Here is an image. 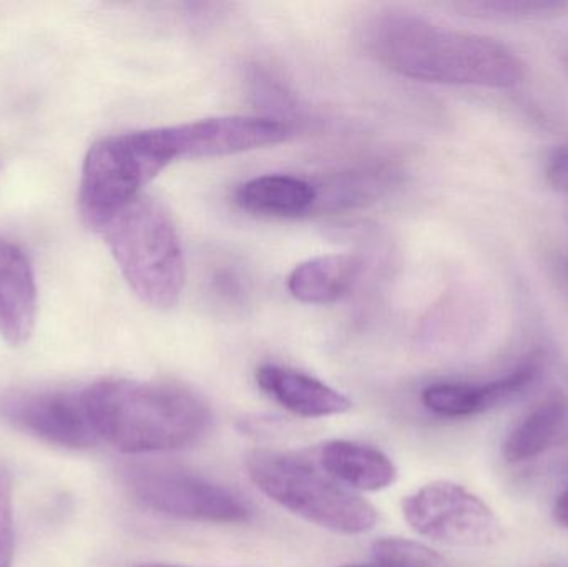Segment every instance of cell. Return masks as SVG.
<instances>
[{"label": "cell", "mask_w": 568, "mask_h": 567, "mask_svg": "<svg viewBox=\"0 0 568 567\" xmlns=\"http://www.w3.org/2000/svg\"><path fill=\"white\" fill-rule=\"evenodd\" d=\"M367 45L377 62L420 82L510 89L526 79V63L506 43L416 13L377 17L369 26Z\"/></svg>", "instance_id": "6da1fadb"}, {"label": "cell", "mask_w": 568, "mask_h": 567, "mask_svg": "<svg viewBox=\"0 0 568 567\" xmlns=\"http://www.w3.org/2000/svg\"><path fill=\"white\" fill-rule=\"evenodd\" d=\"M0 418L60 448L85 449L100 442L87 412L83 389L7 393L0 396Z\"/></svg>", "instance_id": "ba28073f"}, {"label": "cell", "mask_w": 568, "mask_h": 567, "mask_svg": "<svg viewBox=\"0 0 568 567\" xmlns=\"http://www.w3.org/2000/svg\"><path fill=\"white\" fill-rule=\"evenodd\" d=\"M393 179V173L381 166L343 173L331 180L329 185H324L323 189L316 186L314 210H343L364 205L371 200L379 199L389 189Z\"/></svg>", "instance_id": "e0dca14e"}, {"label": "cell", "mask_w": 568, "mask_h": 567, "mask_svg": "<svg viewBox=\"0 0 568 567\" xmlns=\"http://www.w3.org/2000/svg\"><path fill=\"white\" fill-rule=\"evenodd\" d=\"M554 519L560 528L568 533V486L557 496L556 505H554Z\"/></svg>", "instance_id": "7402d4cb"}, {"label": "cell", "mask_w": 568, "mask_h": 567, "mask_svg": "<svg viewBox=\"0 0 568 567\" xmlns=\"http://www.w3.org/2000/svg\"><path fill=\"white\" fill-rule=\"evenodd\" d=\"M180 159L173 126L105 136L83 160L79 206L83 223L103 232L170 163Z\"/></svg>", "instance_id": "277c9868"}, {"label": "cell", "mask_w": 568, "mask_h": 567, "mask_svg": "<svg viewBox=\"0 0 568 567\" xmlns=\"http://www.w3.org/2000/svg\"><path fill=\"white\" fill-rule=\"evenodd\" d=\"M343 567H397V566H390V565H384V563H371V565H347Z\"/></svg>", "instance_id": "cb8c5ba5"}, {"label": "cell", "mask_w": 568, "mask_h": 567, "mask_svg": "<svg viewBox=\"0 0 568 567\" xmlns=\"http://www.w3.org/2000/svg\"><path fill=\"white\" fill-rule=\"evenodd\" d=\"M126 488L139 505L185 522L239 525L252 518L248 503L232 489L172 466L139 465L125 472Z\"/></svg>", "instance_id": "8992f818"}, {"label": "cell", "mask_w": 568, "mask_h": 567, "mask_svg": "<svg viewBox=\"0 0 568 567\" xmlns=\"http://www.w3.org/2000/svg\"><path fill=\"white\" fill-rule=\"evenodd\" d=\"M316 186L293 175H262L239 186L235 202L252 215L297 219L316 206Z\"/></svg>", "instance_id": "5bb4252c"}, {"label": "cell", "mask_w": 568, "mask_h": 567, "mask_svg": "<svg viewBox=\"0 0 568 567\" xmlns=\"http://www.w3.org/2000/svg\"><path fill=\"white\" fill-rule=\"evenodd\" d=\"M246 469L268 498L320 528L354 536L376 526L373 505L301 456L256 449L246 458Z\"/></svg>", "instance_id": "5b68a950"}, {"label": "cell", "mask_w": 568, "mask_h": 567, "mask_svg": "<svg viewBox=\"0 0 568 567\" xmlns=\"http://www.w3.org/2000/svg\"><path fill=\"white\" fill-rule=\"evenodd\" d=\"M546 179L556 192L568 195V145H560L550 153L546 165Z\"/></svg>", "instance_id": "44dd1931"}, {"label": "cell", "mask_w": 568, "mask_h": 567, "mask_svg": "<svg viewBox=\"0 0 568 567\" xmlns=\"http://www.w3.org/2000/svg\"><path fill=\"white\" fill-rule=\"evenodd\" d=\"M374 561L397 567H444L433 549L409 539L387 538L374 543Z\"/></svg>", "instance_id": "d6986e66"}, {"label": "cell", "mask_w": 568, "mask_h": 567, "mask_svg": "<svg viewBox=\"0 0 568 567\" xmlns=\"http://www.w3.org/2000/svg\"><path fill=\"white\" fill-rule=\"evenodd\" d=\"M180 159H213L265 149L286 140V123L270 117H212L173 126Z\"/></svg>", "instance_id": "30bf717a"}, {"label": "cell", "mask_w": 568, "mask_h": 567, "mask_svg": "<svg viewBox=\"0 0 568 567\" xmlns=\"http://www.w3.org/2000/svg\"><path fill=\"white\" fill-rule=\"evenodd\" d=\"M539 355L527 356L507 375L486 383L440 382L424 388L420 399L434 415L443 418H473L503 408L526 395L542 376Z\"/></svg>", "instance_id": "9c48e42d"}, {"label": "cell", "mask_w": 568, "mask_h": 567, "mask_svg": "<svg viewBox=\"0 0 568 567\" xmlns=\"http://www.w3.org/2000/svg\"><path fill=\"white\" fill-rule=\"evenodd\" d=\"M564 63H566V69L568 70V53L566 55V59H564Z\"/></svg>", "instance_id": "d4e9b609"}, {"label": "cell", "mask_w": 568, "mask_h": 567, "mask_svg": "<svg viewBox=\"0 0 568 567\" xmlns=\"http://www.w3.org/2000/svg\"><path fill=\"white\" fill-rule=\"evenodd\" d=\"M407 525L430 541L450 548L486 549L499 545L504 528L479 496L450 482L417 489L403 503Z\"/></svg>", "instance_id": "52a82bcc"}, {"label": "cell", "mask_w": 568, "mask_h": 567, "mask_svg": "<svg viewBox=\"0 0 568 567\" xmlns=\"http://www.w3.org/2000/svg\"><path fill=\"white\" fill-rule=\"evenodd\" d=\"M13 559V505L12 478L0 463V567H12Z\"/></svg>", "instance_id": "ffe728a7"}, {"label": "cell", "mask_w": 568, "mask_h": 567, "mask_svg": "<svg viewBox=\"0 0 568 567\" xmlns=\"http://www.w3.org/2000/svg\"><path fill=\"white\" fill-rule=\"evenodd\" d=\"M37 283L26 253L0 239V336L10 346L29 342L36 328Z\"/></svg>", "instance_id": "8fae6325"}, {"label": "cell", "mask_w": 568, "mask_h": 567, "mask_svg": "<svg viewBox=\"0 0 568 567\" xmlns=\"http://www.w3.org/2000/svg\"><path fill=\"white\" fill-rule=\"evenodd\" d=\"M361 270L363 262L351 253L314 256L291 272L287 290L300 302L331 305L353 288Z\"/></svg>", "instance_id": "9a60e30c"}, {"label": "cell", "mask_w": 568, "mask_h": 567, "mask_svg": "<svg viewBox=\"0 0 568 567\" xmlns=\"http://www.w3.org/2000/svg\"><path fill=\"white\" fill-rule=\"evenodd\" d=\"M464 12L487 19H544L556 17L568 10V2L559 0H477L460 3Z\"/></svg>", "instance_id": "ac0fdd59"}, {"label": "cell", "mask_w": 568, "mask_h": 567, "mask_svg": "<svg viewBox=\"0 0 568 567\" xmlns=\"http://www.w3.org/2000/svg\"><path fill=\"white\" fill-rule=\"evenodd\" d=\"M567 416V396L562 392L549 393L510 429L504 439V459L510 465H519L539 458L559 438Z\"/></svg>", "instance_id": "2e32d148"}, {"label": "cell", "mask_w": 568, "mask_h": 567, "mask_svg": "<svg viewBox=\"0 0 568 567\" xmlns=\"http://www.w3.org/2000/svg\"><path fill=\"white\" fill-rule=\"evenodd\" d=\"M135 567H186V566L165 565V563H142V565H136Z\"/></svg>", "instance_id": "603a6c76"}, {"label": "cell", "mask_w": 568, "mask_h": 567, "mask_svg": "<svg viewBox=\"0 0 568 567\" xmlns=\"http://www.w3.org/2000/svg\"><path fill=\"white\" fill-rule=\"evenodd\" d=\"M256 383L284 409L303 418H324L351 409V402L343 393L287 366L263 365L256 372Z\"/></svg>", "instance_id": "7c38bea8"}, {"label": "cell", "mask_w": 568, "mask_h": 567, "mask_svg": "<svg viewBox=\"0 0 568 567\" xmlns=\"http://www.w3.org/2000/svg\"><path fill=\"white\" fill-rule=\"evenodd\" d=\"M83 399L99 438L129 455L189 448L212 428L206 403L180 386L103 379Z\"/></svg>", "instance_id": "7a4b0ae2"}, {"label": "cell", "mask_w": 568, "mask_h": 567, "mask_svg": "<svg viewBox=\"0 0 568 567\" xmlns=\"http://www.w3.org/2000/svg\"><path fill=\"white\" fill-rule=\"evenodd\" d=\"M320 465L339 485L359 492H381L397 478L396 466L381 449L344 439L321 446Z\"/></svg>", "instance_id": "4fadbf2b"}, {"label": "cell", "mask_w": 568, "mask_h": 567, "mask_svg": "<svg viewBox=\"0 0 568 567\" xmlns=\"http://www.w3.org/2000/svg\"><path fill=\"white\" fill-rule=\"evenodd\" d=\"M106 245L135 295L169 310L185 288L186 265L172 216L162 203L140 195L103 229Z\"/></svg>", "instance_id": "3957f363"}]
</instances>
